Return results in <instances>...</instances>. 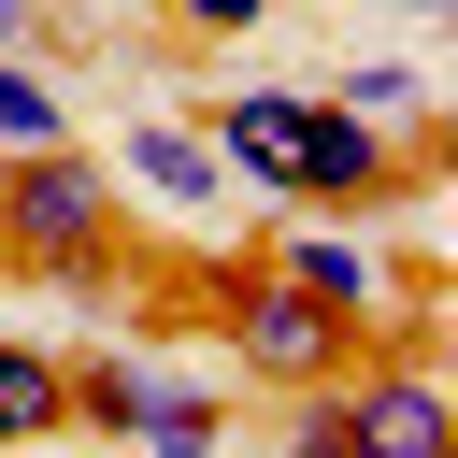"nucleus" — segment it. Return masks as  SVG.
Returning <instances> with one entry per match:
<instances>
[{"label":"nucleus","mask_w":458,"mask_h":458,"mask_svg":"<svg viewBox=\"0 0 458 458\" xmlns=\"http://www.w3.org/2000/svg\"><path fill=\"white\" fill-rule=\"evenodd\" d=\"M0 258L43 272V286H114V258H129L114 157H86V143H29V157H0Z\"/></svg>","instance_id":"obj_1"},{"label":"nucleus","mask_w":458,"mask_h":458,"mask_svg":"<svg viewBox=\"0 0 458 458\" xmlns=\"http://www.w3.org/2000/svg\"><path fill=\"white\" fill-rule=\"evenodd\" d=\"M215 344H229V386L301 401V386H329V372H344L372 329H358V315H329L315 286H286V272L258 258V272H229V286H215Z\"/></svg>","instance_id":"obj_2"},{"label":"nucleus","mask_w":458,"mask_h":458,"mask_svg":"<svg viewBox=\"0 0 458 458\" xmlns=\"http://www.w3.org/2000/svg\"><path fill=\"white\" fill-rule=\"evenodd\" d=\"M72 429H114V444L200 458V444L229 429V386H186V372H157L143 344H86V358H72Z\"/></svg>","instance_id":"obj_3"},{"label":"nucleus","mask_w":458,"mask_h":458,"mask_svg":"<svg viewBox=\"0 0 458 458\" xmlns=\"http://www.w3.org/2000/svg\"><path fill=\"white\" fill-rule=\"evenodd\" d=\"M272 272L286 286H315L329 315H358V329H386L401 315V272H386V243L372 229H272Z\"/></svg>","instance_id":"obj_4"},{"label":"nucleus","mask_w":458,"mask_h":458,"mask_svg":"<svg viewBox=\"0 0 458 458\" xmlns=\"http://www.w3.org/2000/svg\"><path fill=\"white\" fill-rule=\"evenodd\" d=\"M200 129H215L229 186H258V200H286V186H301V86H229Z\"/></svg>","instance_id":"obj_5"},{"label":"nucleus","mask_w":458,"mask_h":458,"mask_svg":"<svg viewBox=\"0 0 458 458\" xmlns=\"http://www.w3.org/2000/svg\"><path fill=\"white\" fill-rule=\"evenodd\" d=\"M129 186H157L172 215H229V157L200 114H129Z\"/></svg>","instance_id":"obj_6"},{"label":"nucleus","mask_w":458,"mask_h":458,"mask_svg":"<svg viewBox=\"0 0 458 458\" xmlns=\"http://www.w3.org/2000/svg\"><path fill=\"white\" fill-rule=\"evenodd\" d=\"M43 429H72V344L0 329V444H43Z\"/></svg>","instance_id":"obj_7"},{"label":"nucleus","mask_w":458,"mask_h":458,"mask_svg":"<svg viewBox=\"0 0 458 458\" xmlns=\"http://www.w3.org/2000/svg\"><path fill=\"white\" fill-rule=\"evenodd\" d=\"M29 143H72V100H57L43 43H14V57H0V157H29Z\"/></svg>","instance_id":"obj_8"},{"label":"nucleus","mask_w":458,"mask_h":458,"mask_svg":"<svg viewBox=\"0 0 458 458\" xmlns=\"http://www.w3.org/2000/svg\"><path fill=\"white\" fill-rule=\"evenodd\" d=\"M329 100H344V114H372V129H429L415 57H344V72H329Z\"/></svg>","instance_id":"obj_9"},{"label":"nucleus","mask_w":458,"mask_h":458,"mask_svg":"<svg viewBox=\"0 0 458 458\" xmlns=\"http://www.w3.org/2000/svg\"><path fill=\"white\" fill-rule=\"evenodd\" d=\"M258 14H286V0H172V29H186V43H243Z\"/></svg>","instance_id":"obj_10"},{"label":"nucleus","mask_w":458,"mask_h":458,"mask_svg":"<svg viewBox=\"0 0 458 458\" xmlns=\"http://www.w3.org/2000/svg\"><path fill=\"white\" fill-rule=\"evenodd\" d=\"M29 29H43V0H0V57H14V43H29Z\"/></svg>","instance_id":"obj_11"},{"label":"nucleus","mask_w":458,"mask_h":458,"mask_svg":"<svg viewBox=\"0 0 458 458\" xmlns=\"http://www.w3.org/2000/svg\"><path fill=\"white\" fill-rule=\"evenodd\" d=\"M401 14H458V0H401Z\"/></svg>","instance_id":"obj_12"}]
</instances>
